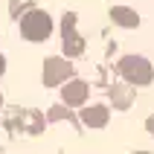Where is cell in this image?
I'll return each mask as SVG.
<instances>
[{"label":"cell","instance_id":"1","mask_svg":"<svg viewBox=\"0 0 154 154\" xmlns=\"http://www.w3.org/2000/svg\"><path fill=\"white\" fill-rule=\"evenodd\" d=\"M116 73L131 87H148L154 82V67H151V61L143 58V55H122L116 61Z\"/></svg>","mask_w":154,"mask_h":154},{"label":"cell","instance_id":"2","mask_svg":"<svg viewBox=\"0 0 154 154\" xmlns=\"http://www.w3.org/2000/svg\"><path fill=\"white\" fill-rule=\"evenodd\" d=\"M17 26H20V35H23L26 41H32V44H38V41H47L52 35V17L44 12V9H29L20 20H17Z\"/></svg>","mask_w":154,"mask_h":154},{"label":"cell","instance_id":"3","mask_svg":"<svg viewBox=\"0 0 154 154\" xmlns=\"http://www.w3.org/2000/svg\"><path fill=\"white\" fill-rule=\"evenodd\" d=\"M70 79H73V64H70V58H64V55L44 58V64H41L44 87H61V85H67Z\"/></svg>","mask_w":154,"mask_h":154},{"label":"cell","instance_id":"4","mask_svg":"<svg viewBox=\"0 0 154 154\" xmlns=\"http://www.w3.org/2000/svg\"><path fill=\"white\" fill-rule=\"evenodd\" d=\"M76 12H64L61 17V52L64 58H79L85 52V38L76 32Z\"/></svg>","mask_w":154,"mask_h":154},{"label":"cell","instance_id":"5","mask_svg":"<svg viewBox=\"0 0 154 154\" xmlns=\"http://www.w3.org/2000/svg\"><path fill=\"white\" fill-rule=\"evenodd\" d=\"M87 96H90V85L82 79H70L67 85H61V102L67 108H85Z\"/></svg>","mask_w":154,"mask_h":154},{"label":"cell","instance_id":"6","mask_svg":"<svg viewBox=\"0 0 154 154\" xmlns=\"http://www.w3.org/2000/svg\"><path fill=\"white\" fill-rule=\"evenodd\" d=\"M79 119L87 128H105L111 122V111H108V105H85L82 113H79Z\"/></svg>","mask_w":154,"mask_h":154},{"label":"cell","instance_id":"7","mask_svg":"<svg viewBox=\"0 0 154 154\" xmlns=\"http://www.w3.org/2000/svg\"><path fill=\"white\" fill-rule=\"evenodd\" d=\"M108 96H111V105L116 111H128L131 105H134L137 90H131V85H113L111 90H108Z\"/></svg>","mask_w":154,"mask_h":154},{"label":"cell","instance_id":"8","mask_svg":"<svg viewBox=\"0 0 154 154\" xmlns=\"http://www.w3.org/2000/svg\"><path fill=\"white\" fill-rule=\"evenodd\" d=\"M111 20L122 29H137L140 26V12H134L131 6H111Z\"/></svg>","mask_w":154,"mask_h":154},{"label":"cell","instance_id":"9","mask_svg":"<svg viewBox=\"0 0 154 154\" xmlns=\"http://www.w3.org/2000/svg\"><path fill=\"white\" fill-rule=\"evenodd\" d=\"M61 119H73V113H70V108H67L64 102L47 111V122H61Z\"/></svg>","mask_w":154,"mask_h":154},{"label":"cell","instance_id":"10","mask_svg":"<svg viewBox=\"0 0 154 154\" xmlns=\"http://www.w3.org/2000/svg\"><path fill=\"white\" fill-rule=\"evenodd\" d=\"M146 131H148V134H151V137H154V113H151V116H148V119H146Z\"/></svg>","mask_w":154,"mask_h":154},{"label":"cell","instance_id":"11","mask_svg":"<svg viewBox=\"0 0 154 154\" xmlns=\"http://www.w3.org/2000/svg\"><path fill=\"white\" fill-rule=\"evenodd\" d=\"M6 73V58H3V52H0V76Z\"/></svg>","mask_w":154,"mask_h":154},{"label":"cell","instance_id":"12","mask_svg":"<svg viewBox=\"0 0 154 154\" xmlns=\"http://www.w3.org/2000/svg\"><path fill=\"white\" fill-rule=\"evenodd\" d=\"M134 154H151V151H134Z\"/></svg>","mask_w":154,"mask_h":154},{"label":"cell","instance_id":"13","mask_svg":"<svg viewBox=\"0 0 154 154\" xmlns=\"http://www.w3.org/2000/svg\"><path fill=\"white\" fill-rule=\"evenodd\" d=\"M0 105H3V96H0Z\"/></svg>","mask_w":154,"mask_h":154}]
</instances>
